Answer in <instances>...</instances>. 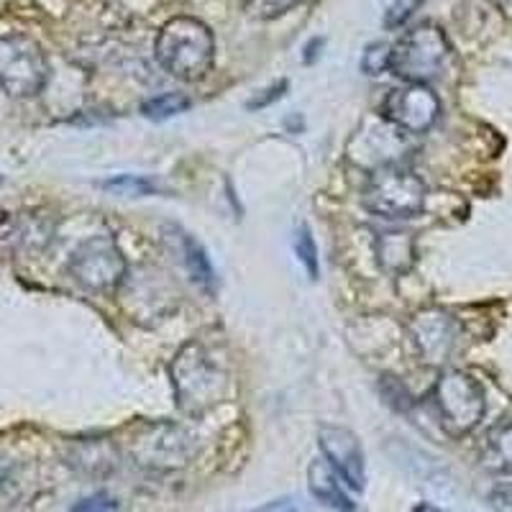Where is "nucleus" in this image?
I'll list each match as a JSON object with an SVG mask.
<instances>
[{"label":"nucleus","mask_w":512,"mask_h":512,"mask_svg":"<svg viewBox=\"0 0 512 512\" xmlns=\"http://www.w3.org/2000/svg\"><path fill=\"white\" fill-rule=\"evenodd\" d=\"M177 408L190 418L218 408L231 392V359L221 341L192 338L169 364Z\"/></svg>","instance_id":"f257e3e1"},{"label":"nucleus","mask_w":512,"mask_h":512,"mask_svg":"<svg viewBox=\"0 0 512 512\" xmlns=\"http://www.w3.org/2000/svg\"><path fill=\"white\" fill-rule=\"evenodd\" d=\"M154 52L164 72L177 80L195 82L208 75L216 57V39L198 18L177 16L162 26Z\"/></svg>","instance_id":"f03ea898"},{"label":"nucleus","mask_w":512,"mask_h":512,"mask_svg":"<svg viewBox=\"0 0 512 512\" xmlns=\"http://www.w3.org/2000/svg\"><path fill=\"white\" fill-rule=\"evenodd\" d=\"M198 451V441L187 428L167 420L134 425L126 441V454L134 464L154 472H175L192 461Z\"/></svg>","instance_id":"7ed1b4c3"},{"label":"nucleus","mask_w":512,"mask_h":512,"mask_svg":"<svg viewBox=\"0 0 512 512\" xmlns=\"http://www.w3.org/2000/svg\"><path fill=\"white\" fill-rule=\"evenodd\" d=\"M364 208L379 218H415L425 205V185L400 164H379L361 192Z\"/></svg>","instance_id":"20e7f679"},{"label":"nucleus","mask_w":512,"mask_h":512,"mask_svg":"<svg viewBox=\"0 0 512 512\" xmlns=\"http://www.w3.org/2000/svg\"><path fill=\"white\" fill-rule=\"evenodd\" d=\"M49 82V59L26 34L0 36V88L11 98H34Z\"/></svg>","instance_id":"39448f33"},{"label":"nucleus","mask_w":512,"mask_h":512,"mask_svg":"<svg viewBox=\"0 0 512 512\" xmlns=\"http://www.w3.org/2000/svg\"><path fill=\"white\" fill-rule=\"evenodd\" d=\"M448 54H451V47L443 31L433 24H420L392 47L390 70L400 80L425 85L441 75Z\"/></svg>","instance_id":"423d86ee"},{"label":"nucleus","mask_w":512,"mask_h":512,"mask_svg":"<svg viewBox=\"0 0 512 512\" xmlns=\"http://www.w3.org/2000/svg\"><path fill=\"white\" fill-rule=\"evenodd\" d=\"M433 402H436L438 418L446 428L448 436L461 438L466 433H472L484 418V392L464 372H446L433 387Z\"/></svg>","instance_id":"0eeeda50"},{"label":"nucleus","mask_w":512,"mask_h":512,"mask_svg":"<svg viewBox=\"0 0 512 512\" xmlns=\"http://www.w3.org/2000/svg\"><path fill=\"white\" fill-rule=\"evenodd\" d=\"M126 272V256L111 236H90L70 256L72 280L88 292H116Z\"/></svg>","instance_id":"6e6552de"},{"label":"nucleus","mask_w":512,"mask_h":512,"mask_svg":"<svg viewBox=\"0 0 512 512\" xmlns=\"http://www.w3.org/2000/svg\"><path fill=\"white\" fill-rule=\"evenodd\" d=\"M438 113H441V103L436 93L420 82H408L402 88L390 90L382 105V116L405 134L428 131L438 121Z\"/></svg>","instance_id":"1a4fd4ad"},{"label":"nucleus","mask_w":512,"mask_h":512,"mask_svg":"<svg viewBox=\"0 0 512 512\" xmlns=\"http://www.w3.org/2000/svg\"><path fill=\"white\" fill-rule=\"evenodd\" d=\"M318 446L333 474L349 489L361 492L367 484V459H364V448L356 433L341 425H320Z\"/></svg>","instance_id":"9d476101"},{"label":"nucleus","mask_w":512,"mask_h":512,"mask_svg":"<svg viewBox=\"0 0 512 512\" xmlns=\"http://www.w3.org/2000/svg\"><path fill=\"white\" fill-rule=\"evenodd\" d=\"M408 331L413 336V344L418 349L420 359L425 364H433V367L443 364L451 356L456 336H459L456 320L448 313H443L441 308H425L415 313L413 320L408 323Z\"/></svg>","instance_id":"9b49d317"},{"label":"nucleus","mask_w":512,"mask_h":512,"mask_svg":"<svg viewBox=\"0 0 512 512\" xmlns=\"http://www.w3.org/2000/svg\"><path fill=\"white\" fill-rule=\"evenodd\" d=\"M374 256L382 272L400 277L415 264V239L408 231H384L374 241Z\"/></svg>","instance_id":"f8f14e48"},{"label":"nucleus","mask_w":512,"mask_h":512,"mask_svg":"<svg viewBox=\"0 0 512 512\" xmlns=\"http://www.w3.org/2000/svg\"><path fill=\"white\" fill-rule=\"evenodd\" d=\"M346 484H341V479L333 474L331 466L326 461H313L308 469V489L310 495L320 502V505L331 507L336 512H354V502L346 495Z\"/></svg>","instance_id":"ddd939ff"},{"label":"nucleus","mask_w":512,"mask_h":512,"mask_svg":"<svg viewBox=\"0 0 512 512\" xmlns=\"http://www.w3.org/2000/svg\"><path fill=\"white\" fill-rule=\"evenodd\" d=\"M70 464L77 466L80 472L100 477V474L113 472L118 466V446L111 441H103V438H98V441H82L72 451Z\"/></svg>","instance_id":"4468645a"},{"label":"nucleus","mask_w":512,"mask_h":512,"mask_svg":"<svg viewBox=\"0 0 512 512\" xmlns=\"http://www.w3.org/2000/svg\"><path fill=\"white\" fill-rule=\"evenodd\" d=\"M175 239L180 241L177 251H180L182 264H185L190 280L208 292L216 290V272L210 267V259L203 251V246L192 239V236H187V233H175Z\"/></svg>","instance_id":"2eb2a0df"},{"label":"nucleus","mask_w":512,"mask_h":512,"mask_svg":"<svg viewBox=\"0 0 512 512\" xmlns=\"http://www.w3.org/2000/svg\"><path fill=\"white\" fill-rule=\"evenodd\" d=\"M484 461L495 472H512V423L500 425L487 441Z\"/></svg>","instance_id":"dca6fc26"},{"label":"nucleus","mask_w":512,"mask_h":512,"mask_svg":"<svg viewBox=\"0 0 512 512\" xmlns=\"http://www.w3.org/2000/svg\"><path fill=\"white\" fill-rule=\"evenodd\" d=\"M190 108V98L182 93H162L157 98H149L141 105V113H144L149 121H167L172 116H180Z\"/></svg>","instance_id":"f3484780"},{"label":"nucleus","mask_w":512,"mask_h":512,"mask_svg":"<svg viewBox=\"0 0 512 512\" xmlns=\"http://www.w3.org/2000/svg\"><path fill=\"white\" fill-rule=\"evenodd\" d=\"M100 187L108 192H118V195H152L159 190V182L149 180V177H134V175H121L113 180L100 182Z\"/></svg>","instance_id":"a211bd4d"},{"label":"nucleus","mask_w":512,"mask_h":512,"mask_svg":"<svg viewBox=\"0 0 512 512\" xmlns=\"http://www.w3.org/2000/svg\"><path fill=\"white\" fill-rule=\"evenodd\" d=\"M295 251L297 259L308 269L310 280H318V246H315L313 233L308 226H300L295 233Z\"/></svg>","instance_id":"6ab92c4d"},{"label":"nucleus","mask_w":512,"mask_h":512,"mask_svg":"<svg viewBox=\"0 0 512 512\" xmlns=\"http://www.w3.org/2000/svg\"><path fill=\"white\" fill-rule=\"evenodd\" d=\"M390 54H392L390 44H382V41L369 44L367 52L361 54V72L369 77H377L382 75V72H387L390 70Z\"/></svg>","instance_id":"aec40b11"},{"label":"nucleus","mask_w":512,"mask_h":512,"mask_svg":"<svg viewBox=\"0 0 512 512\" xmlns=\"http://www.w3.org/2000/svg\"><path fill=\"white\" fill-rule=\"evenodd\" d=\"M246 11L256 18H277L285 16L295 6L305 3V0H241Z\"/></svg>","instance_id":"412c9836"},{"label":"nucleus","mask_w":512,"mask_h":512,"mask_svg":"<svg viewBox=\"0 0 512 512\" xmlns=\"http://www.w3.org/2000/svg\"><path fill=\"white\" fill-rule=\"evenodd\" d=\"M418 3L420 0H395L390 6V11H387V16H384V26H387V29H400V26L413 16Z\"/></svg>","instance_id":"4be33fe9"},{"label":"nucleus","mask_w":512,"mask_h":512,"mask_svg":"<svg viewBox=\"0 0 512 512\" xmlns=\"http://www.w3.org/2000/svg\"><path fill=\"white\" fill-rule=\"evenodd\" d=\"M249 512H310V507L297 497H280V500H272L267 505H259Z\"/></svg>","instance_id":"5701e85b"},{"label":"nucleus","mask_w":512,"mask_h":512,"mask_svg":"<svg viewBox=\"0 0 512 512\" xmlns=\"http://www.w3.org/2000/svg\"><path fill=\"white\" fill-rule=\"evenodd\" d=\"M72 512H118V505L111 500V497L95 495L77 502V505L72 507Z\"/></svg>","instance_id":"b1692460"},{"label":"nucleus","mask_w":512,"mask_h":512,"mask_svg":"<svg viewBox=\"0 0 512 512\" xmlns=\"http://www.w3.org/2000/svg\"><path fill=\"white\" fill-rule=\"evenodd\" d=\"M489 505L495 512H512V487H500L489 495Z\"/></svg>","instance_id":"393cba45"},{"label":"nucleus","mask_w":512,"mask_h":512,"mask_svg":"<svg viewBox=\"0 0 512 512\" xmlns=\"http://www.w3.org/2000/svg\"><path fill=\"white\" fill-rule=\"evenodd\" d=\"M285 88H287V82H282V85H274V88L264 90L267 95H256L254 100H249V108H251V111H254V108H267L272 100H277V98H282V95H285Z\"/></svg>","instance_id":"a878e982"},{"label":"nucleus","mask_w":512,"mask_h":512,"mask_svg":"<svg viewBox=\"0 0 512 512\" xmlns=\"http://www.w3.org/2000/svg\"><path fill=\"white\" fill-rule=\"evenodd\" d=\"M497 8H500L502 13H507V16H512V0H492Z\"/></svg>","instance_id":"bb28decb"},{"label":"nucleus","mask_w":512,"mask_h":512,"mask_svg":"<svg viewBox=\"0 0 512 512\" xmlns=\"http://www.w3.org/2000/svg\"><path fill=\"white\" fill-rule=\"evenodd\" d=\"M413 512H446V510H438V507L433 505H418Z\"/></svg>","instance_id":"cd10ccee"},{"label":"nucleus","mask_w":512,"mask_h":512,"mask_svg":"<svg viewBox=\"0 0 512 512\" xmlns=\"http://www.w3.org/2000/svg\"><path fill=\"white\" fill-rule=\"evenodd\" d=\"M3 484H6V464L0 461V487H3Z\"/></svg>","instance_id":"c85d7f7f"}]
</instances>
